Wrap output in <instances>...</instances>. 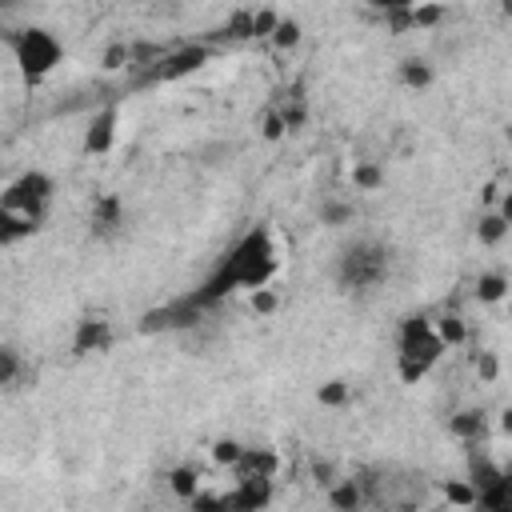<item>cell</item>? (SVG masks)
I'll use <instances>...</instances> for the list:
<instances>
[{
  "instance_id": "5b68a950",
  "label": "cell",
  "mask_w": 512,
  "mask_h": 512,
  "mask_svg": "<svg viewBox=\"0 0 512 512\" xmlns=\"http://www.w3.org/2000/svg\"><path fill=\"white\" fill-rule=\"evenodd\" d=\"M52 196H56V180H52V172H44V168H28V172H20L16 180H8V184L0 188V204H4L8 212L24 216V220L36 224V228H40L44 212L52 208Z\"/></svg>"
},
{
  "instance_id": "3957f363",
  "label": "cell",
  "mask_w": 512,
  "mask_h": 512,
  "mask_svg": "<svg viewBox=\"0 0 512 512\" xmlns=\"http://www.w3.org/2000/svg\"><path fill=\"white\" fill-rule=\"evenodd\" d=\"M444 352H448V348L440 344L436 324H432L424 312L400 320V328H396V372H400L404 384L424 380V376L440 364Z\"/></svg>"
},
{
  "instance_id": "8992f818",
  "label": "cell",
  "mask_w": 512,
  "mask_h": 512,
  "mask_svg": "<svg viewBox=\"0 0 512 512\" xmlns=\"http://www.w3.org/2000/svg\"><path fill=\"white\" fill-rule=\"evenodd\" d=\"M116 344V332L108 320L100 316H84L76 320V332H72V356H100Z\"/></svg>"
},
{
  "instance_id": "7402d4cb",
  "label": "cell",
  "mask_w": 512,
  "mask_h": 512,
  "mask_svg": "<svg viewBox=\"0 0 512 512\" xmlns=\"http://www.w3.org/2000/svg\"><path fill=\"white\" fill-rule=\"evenodd\" d=\"M320 220L332 224V228H340L344 220H352V204H336V200H328V204L320 208Z\"/></svg>"
},
{
  "instance_id": "7c38bea8",
  "label": "cell",
  "mask_w": 512,
  "mask_h": 512,
  "mask_svg": "<svg viewBox=\"0 0 512 512\" xmlns=\"http://www.w3.org/2000/svg\"><path fill=\"white\" fill-rule=\"evenodd\" d=\"M436 80V72H432V64L424 60V56H408V60H400V84L404 88H428Z\"/></svg>"
},
{
  "instance_id": "5bb4252c",
  "label": "cell",
  "mask_w": 512,
  "mask_h": 512,
  "mask_svg": "<svg viewBox=\"0 0 512 512\" xmlns=\"http://www.w3.org/2000/svg\"><path fill=\"white\" fill-rule=\"evenodd\" d=\"M476 296H480V304H500L508 296V276L504 272H484L480 284H476Z\"/></svg>"
},
{
  "instance_id": "8fae6325",
  "label": "cell",
  "mask_w": 512,
  "mask_h": 512,
  "mask_svg": "<svg viewBox=\"0 0 512 512\" xmlns=\"http://www.w3.org/2000/svg\"><path fill=\"white\" fill-rule=\"evenodd\" d=\"M484 428H488V420H484V412L480 408H468V412H456L452 420H448V432L456 436V440H480L484 436Z\"/></svg>"
},
{
  "instance_id": "4316f807",
  "label": "cell",
  "mask_w": 512,
  "mask_h": 512,
  "mask_svg": "<svg viewBox=\"0 0 512 512\" xmlns=\"http://www.w3.org/2000/svg\"><path fill=\"white\" fill-rule=\"evenodd\" d=\"M480 372H484V376H496V360H492V356H488V352H484V356H480Z\"/></svg>"
},
{
  "instance_id": "9c48e42d",
  "label": "cell",
  "mask_w": 512,
  "mask_h": 512,
  "mask_svg": "<svg viewBox=\"0 0 512 512\" xmlns=\"http://www.w3.org/2000/svg\"><path fill=\"white\" fill-rule=\"evenodd\" d=\"M508 224H512V204L504 200L496 212H484V216H480V224H476L480 244H500V240L508 236Z\"/></svg>"
},
{
  "instance_id": "d4e9b609",
  "label": "cell",
  "mask_w": 512,
  "mask_h": 512,
  "mask_svg": "<svg viewBox=\"0 0 512 512\" xmlns=\"http://www.w3.org/2000/svg\"><path fill=\"white\" fill-rule=\"evenodd\" d=\"M252 308H256V312H272V308H276V296H272L268 288H260V292H252Z\"/></svg>"
},
{
  "instance_id": "4fadbf2b",
  "label": "cell",
  "mask_w": 512,
  "mask_h": 512,
  "mask_svg": "<svg viewBox=\"0 0 512 512\" xmlns=\"http://www.w3.org/2000/svg\"><path fill=\"white\" fill-rule=\"evenodd\" d=\"M32 232H36V224H28L24 216H16V212H8V208L0 204V248L20 244V240H28Z\"/></svg>"
},
{
  "instance_id": "603a6c76",
  "label": "cell",
  "mask_w": 512,
  "mask_h": 512,
  "mask_svg": "<svg viewBox=\"0 0 512 512\" xmlns=\"http://www.w3.org/2000/svg\"><path fill=\"white\" fill-rule=\"evenodd\" d=\"M316 400H320V404H328V408H336V404H344V400H348V388H344L340 380H328V384L316 392Z\"/></svg>"
},
{
  "instance_id": "277c9868",
  "label": "cell",
  "mask_w": 512,
  "mask_h": 512,
  "mask_svg": "<svg viewBox=\"0 0 512 512\" xmlns=\"http://www.w3.org/2000/svg\"><path fill=\"white\" fill-rule=\"evenodd\" d=\"M392 272V248L372 236H356L336 256V284L344 292H372Z\"/></svg>"
},
{
  "instance_id": "6da1fadb",
  "label": "cell",
  "mask_w": 512,
  "mask_h": 512,
  "mask_svg": "<svg viewBox=\"0 0 512 512\" xmlns=\"http://www.w3.org/2000/svg\"><path fill=\"white\" fill-rule=\"evenodd\" d=\"M276 272H280L276 240H272V232H268L264 224H252V228L220 256V264L204 276V284H200L196 292H188V296H192V304L204 312V308H212V304H220V300H228V296H236V292H260V288H268V284L276 280Z\"/></svg>"
},
{
  "instance_id": "ac0fdd59",
  "label": "cell",
  "mask_w": 512,
  "mask_h": 512,
  "mask_svg": "<svg viewBox=\"0 0 512 512\" xmlns=\"http://www.w3.org/2000/svg\"><path fill=\"white\" fill-rule=\"evenodd\" d=\"M204 56H208L204 48H184L180 56H172V60H168L172 68H164L160 76H184V72H192V68H200V60H204Z\"/></svg>"
},
{
  "instance_id": "484cf974",
  "label": "cell",
  "mask_w": 512,
  "mask_h": 512,
  "mask_svg": "<svg viewBox=\"0 0 512 512\" xmlns=\"http://www.w3.org/2000/svg\"><path fill=\"white\" fill-rule=\"evenodd\" d=\"M120 60H124V48H112V52L104 56V68H120Z\"/></svg>"
},
{
  "instance_id": "cb8c5ba5",
  "label": "cell",
  "mask_w": 512,
  "mask_h": 512,
  "mask_svg": "<svg viewBox=\"0 0 512 512\" xmlns=\"http://www.w3.org/2000/svg\"><path fill=\"white\" fill-rule=\"evenodd\" d=\"M240 444L236 440H216V448H212V456L220 460V464H228V468H236V460H240Z\"/></svg>"
},
{
  "instance_id": "52a82bcc",
  "label": "cell",
  "mask_w": 512,
  "mask_h": 512,
  "mask_svg": "<svg viewBox=\"0 0 512 512\" xmlns=\"http://www.w3.org/2000/svg\"><path fill=\"white\" fill-rule=\"evenodd\" d=\"M116 128H120V108H116V104L100 108V112L88 120V128H84V144H80L84 156H104V152H112Z\"/></svg>"
},
{
  "instance_id": "d6986e66",
  "label": "cell",
  "mask_w": 512,
  "mask_h": 512,
  "mask_svg": "<svg viewBox=\"0 0 512 512\" xmlns=\"http://www.w3.org/2000/svg\"><path fill=\"white\" fill-rule=\"evenodd\" d=\"M352 180H356L364 192H372V188L384 184V168H376V164H356V168H352Z\"/></svg>"
},
{
  "instance_id": "ffe728a7",
  "label": "cell",
  "mask_w": 512,
  "mask_h": 512,
  "mask_svg": "<svg viewBox=\"0 0 512 512\" xmlns=\"http://www.w3.org/2000/svg\"><path fill=\"white\" fill-rule=\"evenodd\" d=\"M444 496H448L452 504H460V508H472V500H476V492H472L468 480H448V484H444Z\"/></svg>"
},
{
  "instance_id": "ba28073f",
  "label": "cell",
  "mask_w": 512,
  "mask_h": 512,
  "mask_svg": "<svg viewBox=\"0 0 512 512\" xmlns=\"http://www.w3.org/2000/svg\"><path fill=\"white\" fill-rule=\"evenodd\" d=\"M120 228H124V200L116 192L96 196V204H92V232L96 236H116Z\"/></svg>"
},
{
  "instance_id": "30bf717a",
  "label": "cell",
  "mask_w": 512,
  "mask_h": 512,
  "mask_svg": "<svg viewBox=\"0 0 512 512\" xmlns=\"http://www.w3.org/2000/svg\"><path fill=\"white\" fill-rule=\"evenodd\" d=\"M328 504H332V512H360V508H364V488H360V480H336V484L328 488Z\"/></svg>"
},
{
  "instance_id": "9a60e30c",
  "label": "cell",
  "mask_w": 512,
  "mask_h": 512,
  "mask_svg": "<svg viewBox=\"0 0 512 512\" xmlns=\"http://www.w3.org/2000/svg\"><path fill=\"white\" fill-rule=\"evenodd\" d=\"M168 488H172L180 500H192V496L200 492V484H196V468H188V464L172 468V472H168Z\"/></svg>"
},
{
  "instance_id": "e0dca14e",
  "label": "cell",
  "mask_w": 512,
  "mask_h": 512,
  "mask_svg": "<svg viewBox=\"0 0 512 512\" xmlns=\"http://www.w3.org/2000/svg\"><path fill=\"white\" fill-rule=\"evenodd\" d=\"M432 324H436V336H440L444 348H456V344L468 340V328H464L460 316H444V320H432Z\"/></svg>"
},
{
  "instance_id": "2e32d148",
  "label": "cell",
  "mask_w": 512,
  "mask_h": 512,
  "mask_svg": "<svg viewBox=\"0 0 512 512\" xmlns=\"http://www.w3.org/2000/svg\"><path fill=\"white\" fill-rule=\"evenodd\" d=\"M20 372H24V356L16 348L0 344V388H12L20 380Z\"/></svg>"
},
{
  "instance_id": "7a4b0ae2",
  "label": "cell",
  "mask_w": 512,
  "mask_h": 512,
  "mask_svg": "<svg viewBox=\"0 0 512 512\" xmlns=\"http://www.w3.org/2000/svg\"><path fill=\"white\" fill-rule=\"evenodd\" d=\"M8 52H12V64H16V72L28 88L44 84L68 56L64 40L44 24H24V28L8 32Z\"/></svg>"
},
{
  "instance_id": "44dd1931",
  "label": "cell",
  "mask_w": 512,
  "mask_h": 512,
  "mask_svg": "<svg viewBox=\"0 0 512 512\" xmlns=\"http://www.w3.org/2000/svg\"><path fill=\"white\" fill-rule=\"evenodd\" d=\"M272 40H276L280 48H292V44L300 40V24H296V20H284V16H280V20H276V28H272Z\"/></svg>"
}]
</instances>
